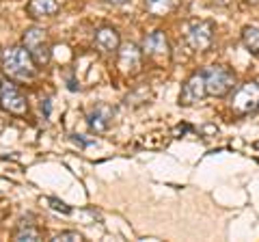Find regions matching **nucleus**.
<instances>
[{"mask_svg":"<svg viewBox=\"0 0 259 242\" xmlns=\"http://www.w3.org/2000/svg\"><path fill=\"white\" fill-rule=\"evenodd\" d=\"M48 204H50V208L54 210V212H61V214H71V208H69L67 204H63L61 199L50 197V199H48Z\"/></svg>","mask_w":259,"mask_h":242,"instance_id":"obj_17","label":"nucleus"},{"mask_svg":"<svg viewBox=\"0 0 259 242\" xmlns=\"http://www.w3.org/2000/svg\"><path fill=\"white\" fill-rule=\"evenodd\" d=\"M106 5H112V7H121V5H125V3H130V0H104Z\"/></svg>","mask_w":259,"mask_h":242,"instance_id":"obj_18","label":"nucleus"},{"mask_svg":"<svg viewBox=\"0 0 259 242\" xmlns=\"http://www.w3.org/2000/svg\"><path fill=\"white\" fill-rule=\"evenodd\" d=\"M143 52L151 59H168L171 56V46L164 30H153L143 39Z\"/></svg>","mask_w":259,"mask_h":242,"instance_id":"obj_10","label":"nucleus"},{"mask_svg":"<svg viewBox=\"0 0 259 242\" xmlns=\"http://www.w3.org/2000/svg\"><path fill=\"white\" fill-rule=\"evenodd\" d=\"M0 85H3V83H0Z\"/></svg>","mask_w":259,"mask_h":242,"instance_id":"obj_21","label":"nucleus"},{"mask_svg":"<svg viewBox=\"0 0 259 242\" xmlns=\"http://www.w3.org/2000/svg\"><path fill=\"white\" fill-rule=\"evenodd\" d=\"M37 63L24 46H11L3 52V71L9 80L28 83L37 76Z\"/></svg>","mask_w":259,"mask_h":242,"instance_id":"obj_1","label":"nucleus"},{"mask_svg":"<svg viewBox=\"0 0 259 242\" xmlns=\"http://www.w3.org/2000/svg\"><path fill=\"white\" fill-rule=\"evenodd\" d=\"M95 46L100 48L102 52H117L121 46V37L119 30L112 26H102L95 30Z\"/></svg>","mask_w":259,"mask_h":242,"instance_id":"obj_12","label":"nucleus"},{"mask_svg":"<svg viewBox=\"0 0 259 242\" xmlns=\"http://www.w3.org/2000/svg\"><path fill=\"white\" fill-rule=\"evenodd\" d=\"M44 238V233L39 227H35V225H30V223H22L18 229H15L13 233V240L15 242H39Z\"/></svg>","mask_w":259,"mask_h":242,"instance_id":"obj_14","label":"nucleus"},{"mask_svg":"<svg viewBox=\"0 0 259 242\" xmlns=\"http://www.w3.org/2000/svg\"><path fill=\"white\" fill-rule=\"evenodd\" d=\"M242 44L246 50L259 59V28L255 26H244L242 28Z\"/></svg>","mask_w":259,"mask_h":242,"instance_id":"obj_15","label":"nucleus"},{"mask_svg":"<svg viewBox=\"0 0 259 242\" xmlns=\"http://www.w3.org/2000/svg\"><path fill=\"white\" fill-rule=\"evenodd\" d=\"M112 119H115V108L108 104H95V106L87 112V126L89 130L95 134H104L110 128Z\"/></svg>","mask_w":259,"mask_h":242,"instance_id":"obj_9","label":"nucleus"},{"mask_svg":"<svg viewBox=\"0 0 259 242\" xmlns=\"http://www.w3.org/2000/svg\"><path fill=\"white\" fill-rule=\"evenodd\" d=\"M207 95L205 91V76L203 71H194V74L186 80L180 93V106H192V104L201 102Z\"/></svg>","mask_w":259,"mask_h":242,"instance_id":"obj_7","label":"nucleus"},{"mask_svg":"<svg viewBox=\"0 0 259 242\" xmlns=\"http://www.w3.org/2000/svg\"><path fill=\"white\" fill-rule=\"evenodd\" d=\"M229 106L240 117L255 115V112L259 110V83L248 80V83L238 85L236 89H233V93H231Z\"/></svg>","mask_w":259,"mask_h":242,"instance_id":"obj_2","label":"nucleus"},{"mask_svg":"<svg viewBox=\"0 0 259 242\" xmlns=\"http://www.w3.org/2000/svg\"><path fill=\"white\" fill-rule=\"evenodd\" d=\"M82 233L80 231H74V229H67V231H61L56 233V236L52 238V242H82Z\"/></svg>","mask_w":259,"mask_h":242,"instance_id":"obj_16","label":"nucleus"},{"mask_svg":"<svg viewBox=\"0 0 259 242\" xmlns=\"http://www.w3.org/2000/svg\"><path fill=\"white\" fill-rule=\"evenodd\" d=\"M180 5V0H145V9L156 18H164V15L173 13Z\"/></svg>","mask_w":259,"mask_h":242,"instance_id":"obj_13","label":"nucleus"},{"mask_svg":"<svg viewBox=\"0 0 259 242\" xmlns=\"http://www.w3.org/2000/svg\"><path fill=\"white\" fill-rule=\"evenodd\" d=\"M255 149H257V151H259V141H257V143H255Z\"/></svg>","mask_w":259,"mask_h":242,"instance_id":"obj_20","label":"nucleus"},{"mask_svg":"<svg viewBox=\"0 0 259 242\" xmlns=\"http://www.w3.org/2000/svg\"><path fill=\"white\" fill-rule=\"evenodd\" d=\"M214 22L209 20H194L188 26V44L199 52H205L214 44Z\"/></svg>","mask_w":259,"mask_h":242,"instance_id":"obj_6","label":"nucleus"},{"mask_svg":"<svg viewBox=\"0 0 259 242\" xmlns=\"http://www.w3.org/2000/svg\"><path fill=\"white\" fill-rule=\"evenodd\" d=\"M22 46L30 52V56L35 59V63L39 67H44V65L50 63V59H52V44H50V37H48V33L44 28H39V26L26 28L24 30V35H22Z\"/></svg>","mask_w":259,"mask_h":242,"instance_id":"obj_4","label":"nucleus"},{"mask_svg":"<svg viewBox=\"0 0 259 242\" xmlns=\"http://www.w3.org/2000/svg\"><path fill=\"white\" fill-rule=\"evenodd\" d=\"M248 3H250V5H259V0H248Z\"/></svg>","mask_w":259,"mask_h":242,"instance_id":"obj_19","label":"nucleus"},{"mask_svg":"<svg viewBox=\"0 0 259 242\" xmlns=\"http://www.w3.org/2000/svg\"><path fill=\"white\" fill-rule=\"evenodd\" d=\"M119 69L123 71L125 76H136L141 71L143 65V48H139L136 44H123L119 46Z\"/></svg>","mask_w":259,"mask_h":242,"instance_id":"obj_8","label":"nucleus"},{"mask_svg":"<svg viewBox=\"0 0 259 242\" xmlns=\"http://www.w3.org/2000/svg\"><path fill=\"white\" fill-rule=\"evenodd\" d=\"M61 9L59 0H28L26 3V15L32 20L39 18H52Z\"/></svg>","mask_w":259,"mask_h":242,"instance_id":"obj_11","label":"nucleus"},{"mask_svg":"<svg viewBox=\"0 0 259 242\" xmlns=\"http://www.w3.org/2000/svg\"><path fill=\"white\" fill-rule=\"evenodd\" d=\"M0 108L7 110L9 115H15V117H24L28 112V100L24 95L18 85L13 83H3L0 85Z\"/></svg>","mask_w":259,"mask_h":242,"instance_id":"obj_5","label":"nucleus"},{"mask_svg":"<svg viewBox=\"0 0 259 242\" xmlns=\"http://www.w3.org/2000/svg\"><path fill=\"white\" fill-rule=\"evenodd\" d=\"M205 76V91L209 98H225L236 89V71L225 65H209L203 69Z\"/></svg>","mask_w":259,"mask_h":242,"instance_id":"obj_3","label":"nucleus"}]
</instances>
